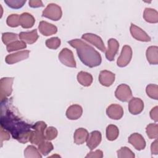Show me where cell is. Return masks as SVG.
Returning a JSON list of instances; mask_svg holds the SVG:
<instances>
[{
  "instance_id": "1",
  "label": "cell",
  "mask_w": 158,
  "mask_h": 158,
  "mask_svg": "<svg viewBox=\"0 0 158 158\" xmlns=\"http://www.w3.org/2000/svg\"><path fill=\"white\" fill-rule=\"evenodd\" d=\"M0 123L2 128L8 131L14 139L21 143L29 141L32 125L25 122L9 109H2Z\"/></svg>"
},
{
  "instance_id": "2",
  "label": "cell",
  "mask_w": 158,
  "mask_h": 158,
  "mask_svg": "<svg viewBox=\"0 0 158 158\" xmlns=\"http://www.w3.org/2000/svg\"><path fill=\"white\" fill-rule=\"evenodd\" d=\"M68 43L75 48L80 60L86 66L93 68L99 65L102 59L100 54L92 46L79 39H74Z\"/></svg>"
},
{
  "instance_id": "3",
  "label": "cell",
  "mask_w": 158,
  "mask_h": 158,
  "mask_svg": "<svg viewBox=\"0 0 158 158\" xmlns=\"http://www.w3.org/2000/svg\"><path fill=\"white\" fill-rule=\"evenodd\" d=\"M62 15V12L60 7L56 4H49L43 11L42 16L49 19L52 20H59Z\"/></svg>"
},
{
  "instance_id": "4",
  "label": "cell",
  "mask_w": 158,
  "mask_h": 158,
  "mask_svg": "<svg viewBox=\"0 0 158 158\" xmlns=\"http://www.w3.org/2000/svg\"><path fill=\"white\" fill-rule=\"evenodd\" d=\"M14 78L4 77L2 78L0 81V94L1 102L5 101L9 97L12 91V83Z\"/></svg>"
},
{
  "instance_id": "5",
  "label": "cell",
  "mask_w": 158,
  "mask_h": 158,
  "mask_svg": "<svg viewBox=\"0 0 158 158\" xmlns=\"http://www.w3.org/2000/svg\"><path fill=\"white\" fill-rule=\"evenodd\" d=\"M59 59L62 64L69 67H76V62L74 59L72 51L68 48H63L58 56Z\"/></svg>"
},
{
  "instance_id": "6",
  "label": "cell",
  "mask_w": 158,
  "mask_h": 158,
  "mask_svg": "<svg viewBox=\"0 0 158 158\" xmlns=\"http://www.w3.org/2000/svg\"><path fill=\"white\" fill-rule=\"evenodd\" d=\"M115 96L120 101L128 102L132 98V92L128 85L123 83L117 86Z\"/></svg>"
},
{
  "instance_id": "7",
  "label": "cell",
  "mask_w": 158,
  "mask_h": 158,
  "mask_svg": "<svg viewBox=\"0 0 158 158\" xmlns=\"http://www.w3.org/2000/svg\"><path fill=\"white\" fill-rule=\"evenodd\" d=\"M132 57V49L130 46L125 45L123 46L121 54L118 57L117 64L120 67L127 66L130 62Z\"/></svg>"
},
{
  "instance_id": "8",
  "label": "cell",
  "mask_w": 158,
  "mask_h": 158,
  "mask_svg": "<svg viewBox=\"0 0 158 158\" xmlns=\"http://www.w3.org/2000/svg\"><path fill=\"white\" fill-rule=\"evenodd\" d=\"M81 38L92 44L102 52L106 51V48L100 36H98L97 35L89 33H85L81 36Z\"/></svg>"
},
{
  "instance_id": "9",
  "label": "cell",
  "mask_w": 158,
  "mask_h": 158,
  "mask_svg": "<svg viewBox=\"0 0 158 158\" xmlns=\"http://www.w3.org/2000/svg\"><path fill=\"white\" fill-rule=\"evenodd\" d=\"M29 54L30 51L28 50L19 51L17 52L7 55L5 58V60L8 64H13L27 59L29 56Z\"/></svg>"
},
{
  "instance_id": "10",
  "label": "cell",
  "mask_w": 158,
  "mask_h": 158,
  "mask_svg": "<svg viewBox=\"0 0 158 158\" xmlns=\"http://www.w3.org/2000/svg\"><path fill=\"white\" fill-rule=\"evenodd\" d=\"M128 143H130L136 150L141 151L145 148L146 141L143 136L138 133L131 134L128 139Z\"/></svg>"
},
{
  "instance_id": "11",
  "label": "cell",
  "mask_w": 158,
  "mask_h": 158,
  "mask_svg": "<svg viewBox=\"0 0 158 158\" xmlns=\"http://www.w3.org/2000/svg\"><path fill=\"white\" fill-rule=\"evenodd\" d=\"M130 33L131 34V36L136 40L144 42L151 41V38L149 37V36L141 28L137 27L133 23L131 24Z\"/></svg>"
},
{
  "instance_id": "12",
  "label": "cell",
  "mask_w": 158,
  "mask_h": 158,
  "mask_svg": "<svg viewBox=\"0 0 158 158\" xmlns=\"http://www.w3.org/2000/svg\"><path fill=\"white\" fill-rule=\"evenodd\" d=\"M144 109L143 101L138 98H132L128 103V110L133 115L140 114Z\"/></svg>"
},
{
  "instance_id": "13",
  "label": "cell",
  "mask_w": 158,
  "mask_h": 158,
  "mask_svg": "<svg viewBox=\"0 0 158 158\" xmlns=\"http://www.w3.org/2000/svg\"><path fill=\"white\" fill-rule=\"evenodd\" d=\"M107 116L114 120L120 119L123 115V109L119 104H110L106 109Z\"/></svg>"
},
{
  "instance_id": "14",
  "label": "cell",
  "mask_w": 158,
  "mask_h": 158,
  "mask_svg": "<svg viewBox=\"0 0 158 158\" xmlns=\"http://www.w3.org/2000/svg\"><path fill=\"white\" fill-rule=\"evenodd\" d=\"M119 48L118 42L114 38H110L108 41V48L106 50V57L109 61L114 60L115 56L117 53Z\"/></svg>"
},
{
  "instance_id": "15",
  "label": "cell",
  "mask_w": 158,
  "mask_h": 158,
  "mask_svg": "<svg viewBox=\"0 0 158 158\" xmlns=\"http://www.w3.org/2000/svg\"><path fill=\"white\" fill-rule=\"evenodd\" d=\"M99 83L104 86H110L115 81V74L109 70H102L99 75Z\"/></svg>"
},
{
  "instance_id": "16",
  "label": "cell",
  "mask_w": 158,
  "mask_h": 158,
  "mask_svg": "<svg viewBox=\"0 0 158 158\" xmlns=\"http://www.w3.org/2000/svg\"><path fill=\"white\" fill-rule=\"evenodd\" d=\"M102 139L100 131L95 130L90 133L86 140V145L90 150L95 149L101 143Z\"/></svg>"
},
{
  "instance_id": "17",
  "label": "cell",
  "mask_w": 158,
  "mask_h": 158,
  "mask_svg": "<svg viewBox=\"0 0 158 158\" xmlns=\"http://www.w3.org/2000/svg\"><path fill=\"white\" fill-rule=\"evenodd\" d=\"M38 29L40 32L44 36H50L57 31V28L54 25L46 21H41L40 22Z\"/></svg>"
},
{
  "instance_id": "18",
  "label": "cell",
  "mask_w": 158,
  "mask_h": 158,
  "mask_svg": "<svg viewBox=\"0 0 158 158\" xmlns=\"http://www.w3.org/2000/svg\"><path fill=\"white\" fill-rule=\"evenodd\" d=\"M83 113L82 107L78 104H73L69 106L66 111V116L70 120H77Z\"/></svg>"
},
{
  "instance_id": "19",
  "label": "cell",
  "mask_w": 158,
  "mask_h": 158,
  "mask_svg": "<svg viewBox=\"0 0 158 158\" xmlns=\"http://www.w3.org/2000/svg\"><path fill=\"white\" fill-rule=\"evenodd\" d=\"M19 37L22 41H24L25 43L31 44L37 41L38 38V35L37 33L36 29H35L31 31L20 32L19 35Z\"/></svg>"
},
{
  "instance_id": "20",
  "label": "cell",
  "mask_w": 158,
  "mask_h": 158,
  "mask_svg": "<svg viewBox=\"0 0 158 158\" xmlns=\"http://www.w3.org/2000/svg\"><path fill=\"white\" fill-rule=\"evenodd\" d=\"M35 22L33 16L28 13L23 12L20 15V25L23 28H31Z\"/></svg>"
},
{
  "instance_id": "21",
  "label": "cell",
  "mask_w": 158,
  "mask_h": 158,
  "mask_svg": "<svg viewBox=\"0 0 158 158\" xmlns=\"http://www.w3.org/2000/svg\"><path fill=\"white\" fill-rule=\"evenodd\" d=\"M89 136L88 131L83 128H77L73 135L74 142L77 144H82L86 141Z\"/></svg>"
},
{
  "instance_id": "22",
  "label": "cell",
  "mask_w": 158,
  "mask_h": 158,
  "mask_svg": "<svg viewBox=\"0 0 158 158\" xmlns=\"http://www.w3.org/2000/svg\"><path fill=\"white\" fill-rule=\"evenodd\" d=\"M147 60L150 64L156 65L158 64V47L156 46H149L146 50Z\"/></svg>"
},
{
  "instance_id": "23",
  "label": "cell",
  "mask_w": 158,
  "mask_h": 158,
  "mask_svg": "<svg viewBox=\"0 0 158 158\" xmlns=\"http://www.w3.org/2000/svg\"><path fill=\"white\" fill-rule=\"evenodd\" d=\"M144 19L149 23H156L158 22V12L152 8H146L143 13Z\"/></svg>"
},
{
  "instance_id": "24",
  "label": "cell",
  "mask_w": 158,
  "mask_h": 158,
  "mask_svg": "<svg viewBox=\"0 0 158 158\" xmlns=\"http://www.w3.org/2000/svg\"><path fill=\"white\" fill-rule=\"evenodd\" d=\"M77 80L82 86H89L93 82V77L88 72L81 71L77 75Z\"/></svg>"
},
{
  "instance_id": "25",
  "label": "cell",
  "mask_w": 158,
  "mask_h": 158,
  "mask_svg": "<svg viewBox=\"0 0 158 158\" xmlns=\"http://www.w3.org/2000/svg\"><path fill=\"white\" fill-rule=\"evenodd\" d=\"M119 130L115 125H109L106 128V138L109 141L116 139L118 136Z\"/></svg>"
},
{
  "instance_id": "26",
  "label": "cell",
  "mask_w": 158,
  "mask_h": 158,
  "mask_svg": "<svg viewBox=\"0 0 158 158\" xmlns=\"http://www.w3.org/2000/svg\"><path fill=\"white\" fill-rule=\"evenodd\" d=\"M45 140L44 133L36 130H32L29 138V141L35 145H38L43 141Z\"/></svg>"
},
{
  "instance_id": "27",
  "label": "cell",
  "mask_w": 158,
  "mask_h": 158,
  "mask_svg": "<svg viewBox=\"0 0 158 158\" xmlns=\"http://www.w3.org/2000/svg\"><path fill=\"white\" fill-rule=\"evenodd\" d=\"M53 148L54 147L52 144L51 142L48 141V140H44L38 145V151L43 156L48 155L53 149Z\"/></svg>"
},
{
  "instance_id": "28",
  "label": "cell",
  "mask_w": 158,
  "mask_h": 158,
  "mask_svg": "<svg viewBox=\"0 0 158 158\" xmlns=\"http://www.w3.org/2000/svg\"><path fill=\"white\" fill-rule=\"evenodd\" d=\"M24 156L26 158H41L40 151L33 145L28 146L24 151Z\"/></svg>"
},
{
  "instance_id": "29",
  "label": "cell",
  "mask_w": 158,
  "mask_h": 158,
  "mask_svg": "<svg viewBox=\"0 0 158 158\" xmlns=\"http://www.w3.org/2000/svg\"><path fill=\"white\" fill-rule=\"evenodd\" d=\"M27 48L26 43L23 41H13L9 44L7 45L6 49L7 51L10 52L15 51H17L19 49H22Z\"/></svg>"
},
{
  "instance_id": "30",
  "label": "cell",
  "mask_w": 158,
  "mask_h": 158,
  "mask_svg": "<svg viewBox=\"0 0 158 158\" xmlns=\"http://www.w3.org/2000/svg\"><path fill=\"white\" fill-rule=\"evenodd\" d=\"M158 125L157 123H149L147 125L146 131L150 139H157L158 136Z\"/></svg>"
},
{
  "instance_id": "31",
  "label": "cell",
  "mask_w": 158,
  "mask_h": 158,
  "mask_svg": "<svg viewBox=\"0 0 158 158\" xmlns=\"http://www.w3.org/2000/svg\"><path fill=\"white\" fill-rule=\"evenodd\" d=\"M146 92L147 95L152 99H158V86L154 84H149L146 86Z\"/></svg>"
},
{
  "instance_id": "32",
  "label": "cell",
  "mask_w": 158,
  "mask_h": 158,
  "mask_svg": "<svg viewBox=\"0 0 158 158\" xmlns=\"http://www.w3.org/2000/svg\"><path fill=\"white\" fill-rule=\"evenodd\" d=\"M117 157L118 158H124V157H128V158H134L135 154L130 150L128 148L124 146L122 147L119 150L117 151Z\"/></svg>"
},
{
  "instance_id": "33",
  "label": "cell",
  "mask_w": 158,
  "mask_h": 158,
  "mask_svg": "<svg viewBox=\"0 0 158 158\" xmlns=\"http://www.w3.org/2000/svg\"><path fill=\"white\" fill-rule=\"evenodd\" d=\"M6 23L10 27H17L20 25V15L18 14H11L6 20Z\"/></svg>"
},
{
  "instance_id": "34",
  "label": "cell",
  "mask_w": 158,
  "mask_h": 158,
  "mask_svg": "<svg viewBox=\"0 0 158 158\" xmlns=\"http://www.w3.org/2000/svg\"><path fill=\"white\" fill-rule=\"evenodd\" d=\"M57 130L55 127H49L46 128L44 131V138L45 140L50 141L56 138L57 136Z\"/></svg>"
},
{
  "instance_id": "35",
  "label": "cell",
  "mask_w": 158,
  "mask_h": 158,
  "mask_svg": "<svg viewBox=\"0 0 158 158\" xmlns=\"http://www.w3.org/2000/svg\"><path fill=\"white\" fill-rule=\"evenodd\" d=\"M17 39V35L14 33L6 32L2 34V42L7 45L9 43L16 41Z\"/></svg>"
},
{
  "instance_id": "36",
  "label": "cell",
  "mask_w": 158,
  "mask_h": 158,
  "mask_svg": "<svg viewBox=\"0 0 158 158\" xmlns=\"http://www.w3.org/2000/svg\"><path fill=\"white\" fill-rule=\"evenodd\" d=\"M46 46L52 49H57L60 45V40L58 37H52L46 41Z\"/></svg>"
},
{
  "instance_id": "37",
  "label": "cell",
  "mask_w": 158,
  "mask_h": 158,
  "mask_svg": "<svg viewBox=\"0 0 158 158\" xmlns=\"http://www.w3.org/2000/svg\"><path fill=\"white\" fill-rule=\"evenodd\" d=\"M4 2L12 9H20L26 2L25 0H5Z\"/></svg>"
},
{
  "instance_id": "38",
  "label": "cell",
  "mask_w": 158,
  "mask_h": 158,
  "mask_svg": "<svg viewBox=\"0 0 158 158\" xmlns=\"http://www.w3.org/2000/svg\"><path fill=\"white\" fill-rule=\"evenodd\" d=\"M47 128L46 123L43 121H38L32 125V129L44 133V131Z\"/></svg>"
},
{
  "instance_id": "39",
  "label": "cell",
  "mask_w": 158,
  "mask_h": 158,
  "mask_svg": "<svg viewBox=\"0 0 158 158\" xmlns=\"http://www.w3.org/2000/svg\"><path fill=\"white\" fill-rule=\"evenodd\" d=\"M103 157V152L101 150L98 149L95 151H91L86 156V158H101Z\"/></svg>"
},
{
  "instance_id": "40",
  "label": "cell",
  "mask_w": 158,
  "mask_h": 158,
  "mask_svg": "<svg viewBox=\"0 0 158 158\" xmlns=\"http://www.w3.org/2000/svg\"><path fill=\"white\" fill-rule=\"evenodd\" d=\"M10 133L4 130L3 128H1V143L2 144L3 141L9 140L10 139Z\"/></svg>"
},
{
  "instance_id": "41",
  "label": "cell",
  "mask_w": 158,
  "mask_h": 158,
  "mask_svg": "<svg viewBox=\"0 0 158 158\" xmlns=\"http://www.w3.org/2000/svg\"><path fill=\"white\" fill-rule=\"evenodd\" d=\"M150 117L156 122L158 121V107L156 106L150 111Z\"/></svg>"
},
{
  "instance_id": "42",
  "label": "cell",
  "mask_w": 158,
  "mask_h": 158,
  "mask_svg": "<svg viewBox=\"0 0 158 158\" xmlns=\"http://www.w3.org/2000/svg\"><path fill=\"white\" fill-rule=\"evenodd\" d=\"M29 6L33 8H36V7H43L44 5L41 1L40 0H30L28 2Z\"/></svg>"
},
{
  "instance_id": "43",
  "label": "cell",
  "mask_w": 158,
  "mask_h": 158,
  "mask_svg": "<svg viewBox=\"0 0 158 158\" xmlns=\"http://www.w3.org/2000/svg\"><path fill=\"white\" fill-rule=\"evenodd\" d=\"M157 140L156 139V140L152 143L151 146V153L152 154H156L157 155L158 153V145H157Z\"/></svg>"
}]
</instances>
